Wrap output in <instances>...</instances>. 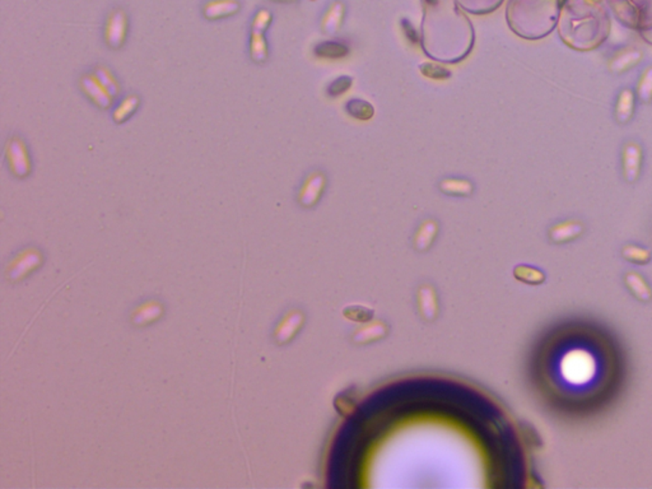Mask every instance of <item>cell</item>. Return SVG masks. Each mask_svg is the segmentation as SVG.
I'll list each match as a JSON object with an SVG mask.
<instances>
[{"label": "cell", "mask_w": 652, "mask_h": 489, "mask_svg": "<svg viewBox=\"0 0 652 489\" xmlns=\"http://www.w3.org/2000/svg\"><path fill=\"white\" fill-rule=\"evenodd\" d=\"M6 158L9 169L14 176L23 179L30 175L32 169L31 157L25 142L18 137L8 140L6 147Z\"/></svg>", "instance_id": "6da1fadb"}, {"label": "cell", "mask_w": 652, "mask_h": 489, "mask_svg": "<svg viewBox=\"0 0 652 489\" xmlns=\"http://www.w3.org/2000/svg\"><path fill=\"white\" fill-rule=\"evenodd\" d=\"M41 252L35 247H28L19 252L8 265L6 276L11 281H18L38 268L41 264Z\"/></svg>", "instance_id": "7a4b0ae2"}, {"label": "cell", "mask_w": 652, "mask_h": 489, "mask_svg": "<svg viewBox=\"0 0 652 489\" xmlns=\"http://www.w3.org/2000/svg\"><path fill=\"white\" fill-rule=\"evenodd\" d=\"M129 30L128 16L123 9L113 11L107 19L105 27V40L108 47L119 49L125 43L126 35Z\"/></svg>", "instance_id": "3957f363"}, {"label": "cell", "mask_w": 652, "mask_h": 489, "mask_svg": "<svg viewBox=\"0 0 652 489\" xmlns=\"http://www.w3.org/2000/svg\"><path fill=\"white\" fill-rule=\"evenodd\" d=\"M81 88L83 94L100 108H108L113 103V96L101 86L100 82L92 74H84L81 78Z\"/></svg>", "instance_id": "277c9868"}, {"label": "cell", "mask_w": 652, "mask_h": 489, "mask_svg": "<svg viewBox=\"0 0 652 489\" xmlns=\"http://www.w3.org/2000/svg\"><path fill=\"white\" fill-rule=\"evenodd\" d=\"M326 186V176L322 171H313L306 177L300 191V201L303 204L313 206L320 198Z\"/></svg>", "instance_id": "5b68a950"}, {"label": "cell", "mask_w": 652, "mask_h": 489, "mask_svg": "<svg viewBox=\"0 0 652 489\" xmlns=\"http://www.w3.org/2000/svg\"><path fill=\"white\" fill-rule=\"evenodd\" d=\"M642 151L636 143H628L623 152V172L627 181L634 182L640 175Z\"/></svg>", "instance_id": "8992f818"}, {"label": "cell", "mask_w": 652, "mask_h": 489, "mask_svg": "<svg viewBox=\"0 0 652 489\" xmlns=\"http://www.w3.org/2000/svg\"><path fill=\"white\" fill-rule=\"evenodd\" d=\"M240 11L239 0H210L203 8L206 18L210 21L227 18Z\"/></svg>", "instance_id": "52a82bcc"}, {"label": "cell", "mask_w": 652, "mask_h": 489, "mask_svg": "<svg viewBox=\"0 0 652 489\" xmlns=\"http://www.w3.org/2000/svg\"><path fill=\"white\" fill-rule=\"evenodd\" d=\"M162 311V306L159 302H145L133 311L132 321L135 325H147L159 319Z\"/></svg>", "instance_id": "ba28073f"}, {"label": "cell", "mask_w": 652, "mask_h": 489, "mask_svg": "<svg viewBox=\"0 0 652 489\" xmlns=\"http://www.w3.org/2000/svg\"><path fill=\"white\" fill-rule=\"evenodd\" d=\"M314 54L320 59L338 60L349 54V47L348 45L338 43V41H325V43H321L315 46Z\"/></svg>", "instance_id": "9c48e42d"}, {"label": "cell", "mask_w": 652, "mask_h": 489, "mask_svg": "<svg viewBox=\"0 0 652 489\" xmlns=\"http://www.w3.org/2000/svg\"><path fill=\"white\" fill-rule=\"evenodd\" d=\"M264 33H265L264 30H259L254 27L251 30L250 55L251 59L257 63H264L268 59V54H269Z\"/></svg>", "instance_id": "30bf717a"}, {"label": "cell", "mask_w": 652, "mask_h": 489, "mask_svg": "<svg viewBox=\"0 0 652 489\" xmlns=\"http://www.w3.org/2000/svg\"><path fill=\"white\" fill-rule=\"evenodd\" d=\"M634 94L631 89H624L622 91L619 97H618V102H617V107H615V115H617V120L621 123V124H626L628 123L631 118L634 116Z\"/></svg>", "instance_id": "8fae6325"}, {"label": "cell", "mask_w": 652, "mask_h": 489, "mask_svg": "<svg viewBox=\"0 0 652 489\" xmlns=\"http://www.w3.org/2000/svg\"><path fill=\"white\" fill-rule=\"evenodd\" d=\"M345 111L349 116L361 121L372 119L375 115V108L369 101L361 99H352L345 103Z\"/></svg>", "instance_id": "7c38bea8"}, {"label": "cell", "mask_w": 652, "mask_h": 489, "mask_svg": "<svg viewBox=\"0 0 652 489\" xmlns=\"http://www.w3.org/2000/svg\"><path fill=\"white\" fill-rule=\"evenodd\" d=\"M641 59H642V52L641 51H623L612 60L610 69L613 70L614 73H623L626 70L631 69L636 64H639Z\"/></svg>", "instance_id": "4fadbf2b"}, {"label": "cell", "mask_w": 652, "mask_h": 489, "mask_svg": "<svg viewBox=\"0 0 652 489\" xmlns=\"http://www.w3.org/2000/svg\"><path fill=\"white\" fill-rule=\"evenodd\" d=\"M139 105H140V100L137 94L126 96L125 99L121 100L119 105L113 110V120L116 123H124L138 110Z\"/></svg>", "instance_id": "5bb4252c"}, {"label": "cell", "mask_w": 652, "mask_h": 489, "mask_svg": "<svg viewBox=\"0 0 652 489\" xmlns=\"http://www.w3.org/2000/svg\"><path fill=\"white\" fill-rule=\"evenodd\" d=\"M442 191L451 195H469L473 191V184L466 179L447 177L439 184Z\"/></svg>", "instance_id": "9a60e30c"}, {"label": "cell", "mask_w": 652, "mask_h": 489, "mask_svg": "<svg viewBox=\"0 0 652 489\" xmlns=\"http://www.w3.org/2000/svg\"><path fill=\"white\" fill-rule=\"evenodd\" d=\"M94 76L96 79L100 82L101 86L106 89L108 94L113 97H116L120 94V84L118 79L115 78L113 72L108 69L105 65H99L94 72Z\"/></svg>", "instance_id": "2e32d148"}, {"label": "cell", "mask_w": 652, "mask_h": 489, "mask_svg": "<svg viewBox=\"0 0 652 489\" xmlns=\"http://www.w3.org/2000/svg\"><path fill=\"white\" fill-rule=\"evenodd\" d=\"M352 84H353V78L352 77H338L327 86L326 94L329 97H332V99H335V97H339V96L344 94L345 92H348L351 89Z\"/></svg>", "instance_id": "e0dca14e"}, {"label": "cell", "mask_w": 652, "mask_h": 489, "mask_svg": "<svg viewBox=\"0 0 652 489\" xmlns=\"http://www.w3.org/2000/svg\"><path fill=\"white\" fill-rule=\"evenodd\" d=\"M420 73L423 76L428 77L431 79H437V81L447 79L449 77L451 76V73L449 70L444 68V67H441L439 64L434 63L422 64L420 65Z\"/></svg>", "instance_id": "ac0fdd59"}, {"label": "cell", "mask_w": 652, "mask_h": 489, "mask_svg": "<svg viewBox=\"0 0 652 489\" xmlns=\"http://www.w3.org/2000/svg\"><path fill=\"white\" fill-rule=\"evenodd\" d=\"M637 94H639V99L643 102H648V101L652 99V68H648V69L643 73V76L641 77L640 83H639V88H637Z\"/></svg>", "instance_id": "d6986e66"}, {"label": "cell", "mask_w": 652, "mask_h": 489, "mask_svg": "<svg viewBox=\"0 0 652 489\" xmlns=\"http://www.w3.org/2000/svg\"><path fill=\"white\" fill-rule=\"evenodd\" d=\"M577 231H578V227L575 226V225H566L565 227H557L554 230V236L559 240L570 239V237L576 235Z\"/></svg>", "instance_id": "ffe728a7"}]
</instances>
